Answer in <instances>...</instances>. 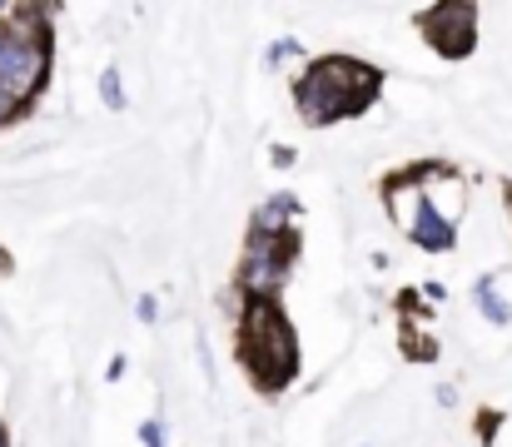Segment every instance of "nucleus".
<instances>
[{
    "label": "nucleus",
    "instance_id": "8",
    "mask_svg": "<svg viewBox=\"0 0 512 447\" xmlns=\"http://www.w3.org/2000/svg\"><path fill=\"white\" fill-rule=\"evenodd\" d=\"M478 308L488 313V323H508L512 318L508 298H498V284H493V279H483V284H478Z\"/></svg>",
    "mask_w": 512,
    "mask_h": 447
},
{
    "label": "nucleus",
    "instance_id": "9",
    "mask_svg": "<svg viewBox=\"0 0 512 447\" xmlns=\"http://www.w3.org/2000/svg\"><path fill=\"white\" fill-rule=\"evenodd\" d=\"M100 95H105V105H110V110H125V90H120V70H105V75H100Z\"/></svg>",
    "mask_w": 512,
    "mask_h": 447
},
{
    "label": "nucleus",
    "instance_id": "5",
    "mask_svg": "<svg viewBox=\"0 0 512 447\" xmlns=\"http://www.w3.org/2000/svg\"><path fill=\"white\" fill-rule=\"evenodd\" d=\"M418 25H423V35H428V45L438 50V55H448V60H458V55H468L473 50V35H478V5H433V10H423L418 15Z\"/></svg>",
    "mask_w": 512,
    "mask_h": 447
},
{
    "label": "nucleus",
    "instance_id": "10",
    "mask_svg": "<svg viewBox=\"0 0 512 447\" xmlns=\"http://www.w3.org/2000/svg\"><path fill=\"white\" fill-rule=\"evenodd\" d=\"M140 443L145 447H165V428H160V423H145V428H140Z\"/></svg>",
    "mask_w": 512,
    "mask_h": 447
},
{
    "label": "nucleus",
    "instance_id": "7",
    "mask_svg": "<svg viewBox=\"0 0 512 447\" xmlns=\"http://www.w3.org/2000/svg\"><path fill=\"white\" fill-rule=\"evenodd\" d=\"M299 214V199L294 194H274L259 214H254V234H294L289 219Z\"/></svg>",
    "mask_w": 512,
    "mask_h": 447
},
{
    "label": "nucleus",
    "instance_id": "4",
    "mask_svg": "<svg viewBox=\"0 0 512 447\" xmlns=\"http://www.w3.org/2000/svg\"><path fill=\"white\" fill-rule=\"evenodd\" d=\"M289 264H294V234H254L249 249H244V264H239V289L249 303L259 298H279L284 279H289Z\"/></svg>",
    "mask_w": 512,
    "mask_h": 447
},
{
    "label": "nucleus",
    "instance_id": "2",
    "mask_svg": "<svg viewBox=\"0 0 512 447\" xmlns=\"http://www.w3.org/2000/svg\"><path fill=\"white\" fill-rule=\"evenodd\" d=\"M50 5H15L10 25H0V90L15 110H25L50 80Z\"/></svg>",
    "mask_w": 512,
    "mask_h": 447
},
{
    "label": "nucleus",
    "instance_id": "11",
    "mask_svg": "<svg viewBox=\"0 0 512 447\" xmlns=\"http://www.w3.org/2000/svg\"><path fill=\"white\" fill-rule=\"evenodd\" d=\"M15 115H20V110H15V105H10V95H5V90H0V130H5V125H10V120H15Z\"/></svg>",
    "mask_w": 512,
    "mask_h": 447
},
{
    "label": "nucleus",
    "instance_id": "3",
    "mask_svg": "<svg viewBox=\"0 0 512 447\" xmlns=\"http://www.w3.org/2000/svg\"><path fill=\"white\" fill-rule=\"evenodd\" d=\"M239 353L254 373L259 388L279 393L294 373H299V338L289 328V318L279 313V303L259 298L244 308V323H239Z\"/></svg>",
    "mask_w": 512,
    "mask_h": 447
},
{
    "label": "nucleus",
    "instance_id": "1",
    "mask_svg": "<svg viewBox=\"0 0 512 447\" xmlns=\"http://www.w3.org/2000/svg\"><path fill=\"white\" fill-rule=\"evenodd\" d=\"M378 100V70L373 65H358V60H314L299 85H294V105H299V120L304 125H334L343 115H358Z\"/></svg>",
    "mask_w": 512,
    "mask_h": 447
},
{
    "label": "nucleus",
    "instance_id": "6",
    "mask_svg": "<svg viewBox=\"0 0 512 447\" xmlns=\"http://www.w3.org/2000/svg\"><path fill=\"white\" fill-rule=\"evenodd\" d=\"M408 239L418 244V249H433V254H443V249H453L458 239H453V219L418 189V199H413V209H408Z\"/></svg>",
    "mask_w": 512,
    "mask_h": 447
},
{
    "label": "nucleus",
    "instance_id": "12",
    "mask_svg": "<svg viewBox=\"0 0 512 447\" xmlns=\"http://www.w3.org/2000/svg\"><path fill=\"white\" fill-rule=\"evenodd\" d=\"M0 447H10V443H5V428H0Z\"/></svg>",
    "mask_w": 512,
    "mask_h": 447
}]
</instances>
